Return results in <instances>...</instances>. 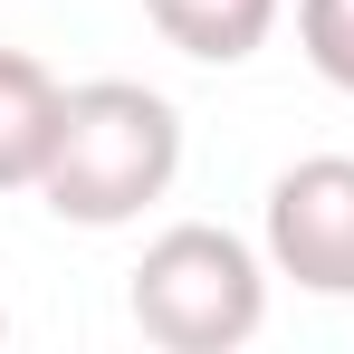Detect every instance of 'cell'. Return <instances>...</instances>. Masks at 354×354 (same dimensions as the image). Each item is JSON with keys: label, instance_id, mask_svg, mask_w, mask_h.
Here are the masks:
<instances>
[{"label": "cell", "instance_id": "cell-6", "mask_svg": "<svg viewBox=\"0 0 354 354\" xmlns=\"http://www.w3.org/2000/svg\"><path fill=\"white\" fill-rule=\"evenodd\" d=\"M297 48L335 96H354V0H297Z\"/></svg>", "mask_w": 354, "mask_h": 354}, {"label": "cell", "instance_id": "cell-4", "mask_svg": "<svg viewBox=\"0 0 354 354\" xmlns=\"http://www.w3.org/2000/svg\"><path fill=\"white\" fill-rule=\"evenodd\" d=\"M58 106L67 86L29 48H0V192H39L48 144H58Z\"/></svg>", "mask_w": 354, "mask_h": 354}, {"label": "cell", "instance_id": "cell-7", "mask_svg": "<svg viewBox=\"0 0 354 354\" xmlns=\"http://www.w3.org/2000/svg\"><path fill=\"white\" fill-rule=\"evenodd\" d=\"M0 326H10V316H0Z\"/></svg>", "mask_w": 354, "mask_h": 354}, {"label": "cell", "instance_id": "cell-5", "mask_svg": "<svg viewBox=\"0 0 354 354\" xmlns=\"http://www.w3.org/2000/svg\"><path fill=\"white\" fill-rule=\"evenodd\" d=\"M278 10L288 0H144V19L163 29V48H182V58H201V67L259 58L268 29H278Z\"/></svg>", "mask_w": 354, "mask_h": 354}, {"label": "cell", "instance_id": "cell-1", "mask_svg": "<svg viewBox=\"0 0 354 354\" xmlns=\"http://www.w3.org/2000/svg\"><path fill=\"white\" fill-rule=\"evenodd\" d=\"M173 173H182V106L144 77H86L58 106L39 201L67 230H124L173 192Z\"/></svg>", "mask_w": 354, "mask_h": 354}, {"label": "cell", "instance_id": "cell-3", "mask_svg": "<svg viewBox=\"0 0 354 354\" xmlns=\"http://www.w3.org/2000/svg\"><path fill=\"white\" fill-rule=\"evenodd\" d=\"M259 249L306 297H354V153H306L268 182Z\"/></svg>", "mask_w": 354, "mask_h": 354}, {"label": "cell", "instance_id": "cell-2", "mask_svg": "<svg viewBox=\"0 0 354 354\" xmlns=\"http://www.w3.org/2000/svg\"><path fill=\"white\" fill-rule=\"evenodd\" d=\"M268 278H278L268 249H249L239 230H211V221H182L134 259L124 306H134L144 345L163 354H230L268 326Z\"/></svg>", "mask_w": 354, "mask_h": 354}]
</instances>
